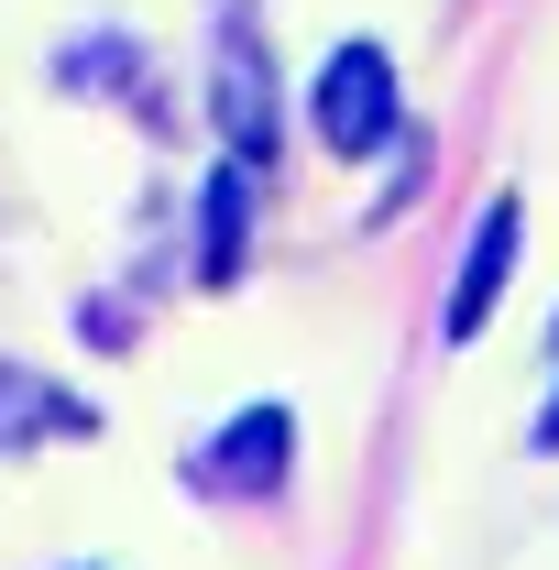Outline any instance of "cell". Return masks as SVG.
I'll list each match as a JSON object with an SVG mask.
<instances>
[{"label": "cell", "mask_w": 559, "mask_h": 570, "mask_svg": "<svg viewBox=\"0 0 559 570\" xmlns=\"http://www.w3.org/2000/svg\"><path fill=\"white\" fill-rule=\"evenodd\" d=\"M307 110H318V142L330 154H373V142H395V56L384 45H341L318 88H307Z\"/></svg>", "instance_id": "obj_1"}, {"label": "cell", "mask_w": 559, "mask_h": 570, "mask_svg": "<svg viewBox=\"0 0 559 570\" xmlns=\"http://www.w3.org/2000/svg\"><path fill=\"white\" fill-rule=\"evenodd\" d=\"M209 110H219V142H231L242 165L275 154V67H264L253 22H219V45H209Z\"/></svg>", "instance_id": "obj_2"}, {"label": "cell", "mask_w": 559, "mask_h": 570, "mask_svg": "<svg viewBox=\"0 0 559 570\" xmlns=\"http://www.w3.org/2000/svg\"><path fill=\"white\" fill-rule=\"evenodd\" d=\"M516 242H527V209L493 198L483 230H472V253H461V285H450V341H483V318L504 307V275H516Z\"/></svg>", "instance_id": "obj_3"}, {"label": "cell", "mask_w": 559, "mask_h": 570, "mask_svg": "<svg viewBox=\"0 0 559 570\" xmlns=\"http://www.w3.org/2000/svg\"><path fill=\"white\" fill-rule=\"evenodd\" d=\"M285 450H296V417H285V406H242V417L209 439V483H231V494H275Z\"/></svg>", "instance_id": "obj_4"}, {"label": "cell", "mask_w": 559, "mask_h": 570, "mask_svg": "<svg viewBox=\"0 0 559 570\" xmlns=\"http://www.w3.org/2000/svg\"><path fill=\"white\" fill-rule=\"evenodd\" d=\"M45 428H99V417L67 406V395H45L33 362H0V450H22V439H45Z\"/></svg>", "instance_id": "obj_5"}, {"label": "cell", "mask_w": 559, "mask_h": 570, "mask_svg": "<svg viewBox=\"0 0 559 570\" xmlns=\"http://www.w3.org/2000/svg\"><path fill=\"white\" fill-rule=\"evenodd\" d=\"M242 219H253V165L231 154V165L209 176V242H198V275H209V285L242 275Z\"/></svg>", "instance_id": "obj_6"}, {"label": "cell", "mask_w": 559, "mask_h": 570, "mask_svg": "<svg viewBox=\"0 0 559 570\" xmlns=\"http://www.w3.org/2000/svg\"><path fill=\"white\" fill-rule=\"evenodd\" d=\"M538 450H559V395H549V417H538Z\"/></svg>", "instance_id": "obj_7"}]
</instances>
